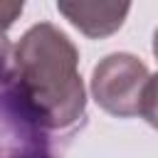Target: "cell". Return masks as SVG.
I'll return each instance as SVG.
<instances>
[{"label":"cell","mask_w":158,"mask_h":158,"mask_svg":"<svg viewBox=\"0 0 158 158\" xmlns=\"http://www.w3.org/2000/svg\"><path fill=\"white\" fill-rule=\"evenodd\" d=\"M12 96L49 136L72 133L86 114L74 42L52 22L32 25L12 52Z\"/></svg>","instance_id":"6da1fadb"},{"label":"cell","mask_w":158,"mask_h":158,"mask_svg":"<svg viewBox=\"0 0 158 158\" xmlns=\"http://www.w3.org/2000/svg\"><path fill=\"white\" fill-rule=\"evenodd\" d=\"M148 67L128 52L106 54L91 72V96L111 116H138L141 96L148 81Z\"/></svg>","instance_id":"7a4b0ae2"},{"label":"cell","mask_w":158,"mask_h":158,"mask_svg":"<svg viewBox=\"0 0 158 158\" xmlns=\"http://www.w3.org/2000/svg\"><path fill=\"white\" fill-rule=\"evenodd\" d=\"M52 138L20 109L12 89L0 94V158H57Z\"/></svg>","instance_id":"3957f363"},{"label":"cell","mask_w":158,"mask_h":158,"mask_svg":"<svg viewBox=\"0 0 158 158\" xmlns=\"http://www.w3.org/2000/svg\"><path fill=\"white\" fill-rule=\"evenodd\" d=\"M57 10L86 37L91 40H101V37H109L114 35L131 5L128 2H84V0H62L57 2Z\"/></svg>","instance_id":"277c9868"},{"label":"cell","mask_w":158,"mask_h":158,"mask_svg":"<svg viewBox=\"0 0 158 158\" xmlns=\"http://www.w3.org/2000/svg\"><path fill=\"white\" fill-rule=\"evenodd\" d=\"M25 5L17 0H0V94L12 89V52L15 44L7 40V30L22 15Z\"/></svg>","instance_id":"5b68a950"},{"label":"cell","mask_w":158,"mask_h":158,"mask_svg":"<svg viewBox=\"0 0 158 158\" xmlns=\"http://www.w3.org/2000/svg\"><path fill=\"white\" fill-rule=\"evenodd\" d=\"M153 54H156V59H158V30L153 32Z\"/></svg>","instance_id":"8992f818"}]
</instances>
